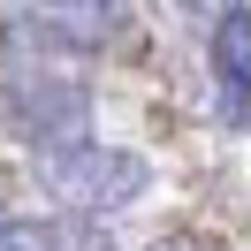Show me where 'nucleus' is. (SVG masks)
Listing matches in <instances>:
<instances>
[{"mask_svg":"<svg viewBox=\"0 0 251 251\" xmlns=\"http://www.w3.org/2000/svg\"><path fill=\"white\" fill-rule=\"evenodd\" d=\"M38 183L69 205V213H122L129 198H145L152 168H145L129 145H99V137H76V145H53L38 152Z\"/></svg>","mask_w":251,"mask_h":251,"instance_id":"nucleus-1","label":"nucleus"},{"mask_svg":"<svg viewBox=\"0 0 251 251\" xmlns=\"http://www.w3.org/2000/svg\"><path fill=\"white\" fill-rule=\"evenodd\" d=\"M0 122L16 129V137H31L38 152H53V145L92 137V99L76 84H61V76L23 69V76H0Z\"/></svg>","mask_w":251,"mask_h":251,"instance_id":"nucleus-2","label":"nucleus"},{"mask_svg":"<svg viewBox=\"0 0 251 251\" xmlns=\"http://www.w3.org/2000/svg\"><path fill=\"white\" fill-rule=\"evenodd\" d=\"M8 16L46 46H107L122 31V0H8Z\"/></svg>","mask_w":251,"mask_h":251,"instance_id":"nucleus-3","label":"nucleus"},{"mask_svg":"<svg viewBox=\"0 0 251 251\" xmlns=\"http://www.w3.org/2000/svg\"><path fill=\"white\" fill-rule=\"evenodd\" d=\"M205 53H213V76L228 92V107H251V8H228L213 23V38H205Z\"/></svg>","mask_w":251,"mask_h":251,"instance_id":"nucleus-4","label":"nucleus"},{"mask_svg":"<svg viewBox=\"0 0 251 251\" xmlns=\"http://www.w3.org/2000/svg\"><path fill=\"white\" fill-rule=\"evenodd\" d=\"M0 251H107V236L84 221H0Z\"/></svg>","mask_w":251,"mask_h":251,"instance_id":"nucleus-5","label":"nucleus"},{"mask_svg":"<svg viewBox=\"0 0 251 251\" xmlns=\"http://www.w3.org/2000/svg\"><path fill=\"white\" fill-rule=\"evenodd\" d=\"M183 8H190V16H205V23H221L228 8H244V0H183Z\"/></svg>","mask_w":251,"mask_h":251,"instance_id":"nucleus-6","label":"nucleus"},{"mask_svg":"<svg viewBox=\"0 0 251 251\" xmlns=\"http://www.w3.org/2000/svg\"><path fill=\"white\" fill-rule=\"evenodd\" d=\"M152 251H198V244H183V236H175V244H152Z\"/></svg>","mask_w":251,"mask_h":251,"instance_id":"nucleus-7","label":"nucleus"}]
</instances>
